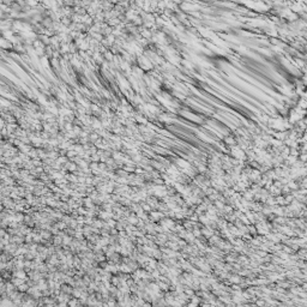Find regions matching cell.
Wrapping results in <instances>:
<instances>
[{
    "label": "cell",
    "instance_id": "6da1fadb",
    "mask_svg": "<svg viewBox=\"0 0 307 307\" xmlns=\"http://www.w3.org/2000/svg\"><path fill=\"white\" fill-rule=\"evenodd\" d=\"M299 106H300V108H302V109H306V108H307V100L302 99L301 101L299 102Z\"/></svg>",
    "mask_w": 307,
    "mask_h": 307
},
{
    "label": "cell",
    "instance_id": "7a4b0ae2",
    "mask_svg": "<svg viewBox=\"0 0 307 307\" xmlns=\"http://www.w3.org/2000/svg\"><path fill=\"white\" fill-rule=\"evenodd\" d=\"M304 96H305V100H307V90H306V92L304 94Z\"/></svg>",
    "mask_w": 307,
    "mask_h": 307
}]
</instances>
